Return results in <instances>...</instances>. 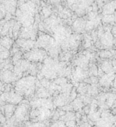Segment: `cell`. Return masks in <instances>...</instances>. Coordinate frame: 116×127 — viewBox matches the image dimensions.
Returning <instances> with one entry per match:
<instances>
[{"mask_svg":"<svg viewBox=\"0 0 116 127\" xmlns=\"http://www.w3.org/2000/svg\"><path fill=\"white\" fill-rule=\"evenodd\" d=\"M86 23L82 18L76 19L73 24V28L77 32H81L86 27Z\"/></svg>","mask_w":116,"mask_h":127,"instance_id":"obj_6","label":"cell"},{"mask_svg":"<svg viewBox=\"0 0 116 127\" xmlns=\"http://www.w3.org/2000/svg\"><path fill=\"white\" fill-rule=\"evenodd\" d=\"M102 71L107 73V74H110L113 69V67L112 64L109 62L105 61L102 63V66H101Z\"/></svg>","mask_w":116,"mask_h":127,"instance_id":"obj_9","label":"cell"},{"mask_svg":"<svg viewBox=\"0 0 116 127\" xmlns=\"http://www.w3.org/2000/svg\"><path fill=\"white\" fill-rule=\"evenodd\" d=\"M114 7L112 2L106 4L103 8V13L105 15H111L114 11Z\"/></svg>","mask_w":116,"mask_h":127,"instance_id":"obj_8","label":"cell"},{"mask_svg":"<svg viewBox=\"0 0 116 127\" xmlns=\"http://www.w3.org/2000/svg\"><path fill=\"white\" fill-rule=\"evenodd\" d=\"M112 4L113 5L114 9H116V1H114V2H112Z\"/></svg>","mask_w":116,"mask_h":127,"instance_id":"obj_16","label":"cell"},{"mask_svg":"<svg viewBox=\"0 0 116 127\" xmlns=\"http://www.w3.org/2000/svg\"><path fill=\"white\" fill-rule=\"evenodd\" d=\"M112 34L113 36H114L115 38H116V26L113 27L112 30Z\"/></svg>","mask_w":116,"mask_h":127,"instance_id":"obj_15","label":"cell"},{"mask_svg":"<svg viewBox=\"0 0 116 127\" xmlns=\"http://www.w3.org/2000/svg\"><path fill=\"white\" fill-rule=\"evenodd\" d=\"M46 55V52L43 49H35L27 52L24 57L30 61L41 62L44 59Z\"/></svg>","mask_w":116,"mask_h":127,"instance_id":"obj_2","label":"cell"},{"mask_svg":"<svg viewBox=\"0 0 116 127\" xmlns=\"http://www.w3.org/2000/svg\"><path fill=\"white\" fill-rule=\"evenodd\" d=\"M1 45L5 48L9 49L11 48L13 44V40L9 37H5L1 40Z\"/></svg>","mask_w":116,"mask_h":127,"instance_id":"obj_10","label":"cell"},{"mask_svg":"<svg viewBox=\"0 0 116 127\" xmlns=\"http://www.w3.org/2000/svg\"><path fill=\"white\" fill-rule=\"evenodd\" d=\"M2 77L4 78V79L7 81H13L14 79H15V77L17 76L15 75V74H13L11 71H6L4 72Z\"/></svg>","mask_w":116,"mask_h":127,"instance_id":"obj_12","label":"cell"},{"mask_svg":"<svg viewBox=\"0 0 116 127\" xmlns=\"http://www.w3.org/2000/svg\"><path fill=\"white\" fill-rule=\"evenodd\" d=\"M22 35L24 39L28 40L31 38L32 40L34 39V36L35 35V30L32 28V26L24 27L22 30Z\"/></svg>","mask_w":116,"mask_h":127,"instance_id":"obj_5","label":"cell"},{"mask_svg":"<svg viewBox=\"0 0 116 127\" xmlns=\"http://www.w3.org/2000/svg\"><path fill=\"white\" fill-rule=\"evenodd\" d=\"M114 20V17L112 15H105L102 18V21L105 23H110Z\"/></svg>","mask_w":116,"mask_h":127,"instance_id":"obj_13","label":"cell"},{"mask_svg":"<svg viewBox=\"0 0 116 127\" xmlns=\"http://www.w3.org/2000/svg\"><path fill=\"white\" fill-rule=\"evenodd\" d=\"M74 76L78 79H82L86 76V72L83 70V68L78 67L74 74Z\"/></svg>","mask_w":116,"mask_h":127,"instance_id":"obj_11","label":"cell"},{"mask_svg":"<svg viewBox=\"0 0 116 127\" xmlns=\"http://www.w3.org/2000/svg\"><path fill=\"white\" fill-rule=\"evenodd\" d=\"M88 63H89V59L85 56H81L76 60V64L79 66V67L82 68H85V67L87 66Z\"/></svg>","mask_w":116,"mask_h":127,"instance_id":"obj_7","label":"cell"},{"mask_svg":"<svg viewBox=\"0 0 116 127\" xmlns=\"http://www.w3.org/2000/svg\"><path fill=\"white\" fill-rule=\"evenodd\" d=\"M100 55L101 58H109L112 55V54L108 51H102L101 52Z\"/></svg>","mask_w":116,"mask_h":127,"instance_id":"obj_14","label":"cell"},{"mask_svg":"<svg viewBox=\"0 0 116 127\" xmlns=\"http://www.w3.org/2000/svg\"><path fill=\"white\" fill-rule=\"evenodd\" d=\"M60 70L61 67L57 63L52 61H48L42 68L41 73L45 77L52 78L56 77Z\"/></svg>","mask_w":116,"mask_h":127,"instance_id":"obj_1","label":"cell"},{"mask_svg":"<svg viewBox=\"0 0 116 127\" xmlns=\"http://www.w3.org/2000/svg\"><path fill=\"white\" fill-rule=\"evenodd\" d=\"M17 45L24 50H30L33 48L35 45V42L32 40H26L22 38L17 40Z\"/></svg>","mask_w":116,"mask_h":127,"instance_id":"obj_3","label":"cell"},{"mask_svg":"<svg viewBox=\"0 0 116 127\" xmlns=\"http://www.w3.org/2000/svg\"><path fill=\"white\" fill-rule=\"evenodd\" d=\"M101 43L105 46H111L113 43V37L112 33L109 32H107L102 34L100 39Z\"/></svg>","mask_w":116,"mask_h":127,"instance_id":"obj_4","label":"cell"}]
</instances>
